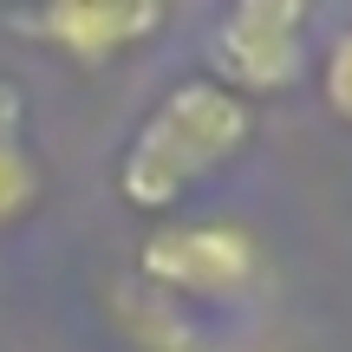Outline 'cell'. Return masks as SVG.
<instances>
[{
	"label": "cell",
	"instance_id": "cell-6",
	"mask_svg": "<svg viewBox=\"0 0 352 352\" xmlns=\"http://www.w3.org/2000/svg\"><path fill=\"white\" fill-rule=\"evenodd\" d=\"M46 202V170H39L26 138H0V228L26 222Z\"/></svg>",
	"mask_w": 352,
	"mask_h": 352
},
{
	"label": "cell",
	"instance_id": "cell-1",
	"mask_svg": "<svg viewBox=\"0 0 352 352\" xmlns=\"http://www.w3.org/2000/svg\"><path fill=\"white\" fill-rule=\"evenodd\" d=\"M254 131H261V104L215 85L209 72L176 78L164 98L144 111V124L124 138L111 183L124 196V209L164 222L196 189H209L222 170H235L254 151Z\"/></svg>",
	"mask_w": 352,
	"mask_h": 352
},
{
	"label": "cell",
	"instance_id": "cell-3",
	"mask_svg": "<svg viewBox=\"0 0 352 352\" xmlns=\"http://www.w3.org/2000/svg\"><path fill=\"white\" fill-rule=\"evenodd\" d=\"M307 46H314V7L307 0H235L215 20L209 46V78L241 98H274L307 72Z\"/></svg>",
	"mask_w": 352,
	"mask_h": 352
},
{
	"label": "cell",
	"instance_id": "cell-5",
	"mask_svg": "<svg viewBox=\"0 0 352 352\" xmlns=\"http://www.w3.org/2000/svg\"><path fill=\"white\" fill-rule=\"evenodd\" d=\"M118 307H124V327L138 333L144 352H228V346L209 333V320H202V314L170 307L164 294L138 287V280H124V287H118Z\"/></svg>",
	"mask_w": 352,
	"mask_h": 352
},
{
	"label": "cell",
	"instance_id": "cell-2",
	"mask_svg": "<svg viewBox=\"0 0 352 352\" xmlns=\"http://www.w3.org/2000/svg\"><path fill=\"white\" fill-rule=\"evenodd\" d=\"M267 280V248L241 215H164L138 248V287L189 314L241 307Z\"/></svg>",
	"mask_w": 352,
	"mask_h": 352
},
{
	"label": "cell",
	"instance_id": "cell-7",
	"mask_svg": "<svg viewBox=\"0 0 352 352\" xmlns=\"http://www.w3.org/2000/svg\"><path fill=\"white\" fill-rule=\"evenodd\" d=\"M320 98H327V111L340 118V124H352V20L327 39V52H320Z\"/></svg>",
	"mask_w": 352,
	"mask_h": 352
},
{
	"label": "cell",
	"instance_id": "cell-8",
	"mask_svg": "<svg viewBox=\"0 0 352 352\" xmlns=\"http://www.w3.org/2000/svg\"><path fill=\"white\" fill-rule=\"evenodd\" d=\"M0 138H26V98L13 78H0Z\"/></svg>",
	"mask_w": 352,
	"mask_h": 352
},
{
	"label": "cell",
	"instance_id": "cell-4",
	"mask_svg": "<svg viewBox=\"0 0 352 352\" xmlns=\"http://www.w3.org/2000/svg\"><path fill=\"white\" fill-rule=\"evenodd\" d=\"M13 39H33V46L59 52V59L85 65H118L124 52L151 46L157 33L170 26V7L164 0H52V7H26V13H7Z\"/></svg>",
	"mask_w": 352,
	"mask_h": 352
}]
</instances>
